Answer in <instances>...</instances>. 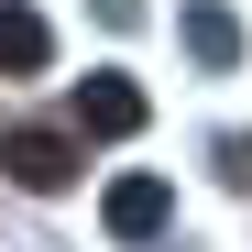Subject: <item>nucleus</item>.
I'll return each mask as SVG.
<instances>
[{"instance_id":"nucleus-3","label":"nucleus","mask_w":252,"mask_h":252,"mask_svg":"<svg viewBox=\"0 0 252 252\" xmlns=\"http://www.w3.org/2000/svg\"><path fill=\"white\" fill-rule=\"evenodd\" d=\"M164 208H176V197H164V176H121V187H110V230L143 241V230H164Z\"/></svg>"},{"instance_id":"nucleus-1","label":"nucleus","mask_w":252,"mask_h":252,"mask_svg":"<svg viewBox=\"0 0 252 252\" xmlns=\"http://www.w3.org/2000/svg\"><path fill=\"white\" fill-rule=\"evenodd\" d=\"M77 132H99V143L143 132V88L132 77H88V88H77Z\"/></svg>"},{"instance_id":"nucleus-4","label":"nucleus","mask_w":252,"mask_h":252,"mask_svg":"<svg viewBox=\"0 0 252 252\" xmlns=\"http://www.w3.org/2000/svg\"><path fill=\"white\" fill-rule=\"evenodd\" d=\"M44 55H55V33H44V11H22V0H11V11H0V77H33Z\"/></svg>"},{"instance_id":"nucleus-2","label":"nucleus","mask_w":252,"mask_h":252,"mask_svg":"<svg viewBox=\"0 0 252 252\" xmlns=\"http://www.w3.org/2000/svg\"><path fill=\"white\" fill-rule=\"evenodd\" d=\"M0 164H11V187H33V197H55V187L77 176V154H66L55 132H11V143H0Z\"/></svg>"}]
</instances>
